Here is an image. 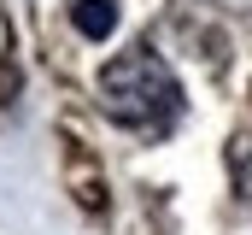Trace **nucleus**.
<instances>
[{
	"label": "nucleus",
	"mask_w": 252,
	"mask_h": 235,
	"mask_svg": "<svg viewBox=\"0 0 252 235\" xmlns=\"http://www.w3.org/2000/svg\"><path fill=\"white\" fill-rule=\"evenodd\" d=\"M100 106L129 129H170L182 118V82L153 47H129L100 71Z\"/></svg>",
	"instance_id": "1"
},
{
	"label": "nucleus",
	"mask_w": 252,
	"mask_h": 235,
	"mask_svg": "<svg viewBox=\"0 0 252 235\" xmlns=\"http://www.w3.org/2000/svg\"><path fill=\"white\" fill-rule=\"evenodd\" d=\"M70 24H76V36H88V41H106V36L118 30V0H76V6H70Z\"/></svg>",
	"instance_id": "2"
},
{
	"label": "nucleus",
	"mask_w": 252,
	"mask_h": 235,
	"mask_svg": "<svg viewBox=\"0 0 252 235\" xmlns=\"http://www.w3.org/2000/svg\"><path fill=\"white\" fill-rule=\"evenodd\" d=\"M229 165H235V194L252 206V141H247V135L229 147Z\"/></svg>",
	"instance_id": "3"
}]
</instances>
